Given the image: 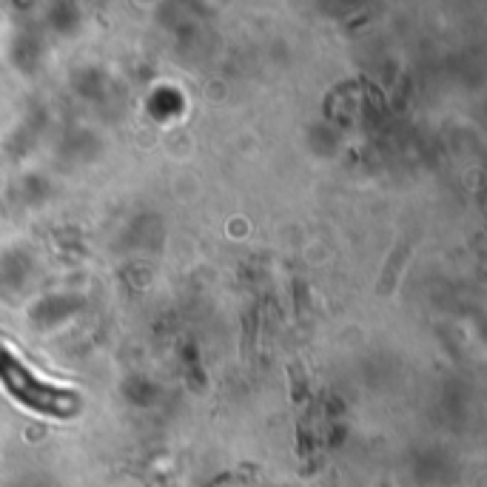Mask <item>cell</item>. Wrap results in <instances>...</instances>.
Segmentation results:
<instances>
[{
    "label": "cell",
    "instance_id": "1",
    "mask_svg": "<svg viewBox=\"0 0 487 487\" xmlns=\"http://www.w3.org/2000/svg\"><path fill=\"white\" fill-rule=\"evenodd\" d=\"M0 385H3L12 396L46 416H71L80 407V396L69 388L49 385L14 357L9 348L0 345Z\"/></svg>",
    "mask_w": 487,
    "mask_h": 487
}]
</instances>
